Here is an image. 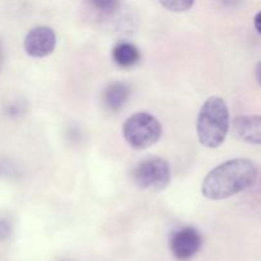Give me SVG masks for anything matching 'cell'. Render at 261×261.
Returning <instances> with one entry per match:
<instances>
[{
    "label": "cell",
    "instance_id": "obj_1",
    "mask_svg": "<svg viewBox=\"0 0 261 261\" xmlns=\"http://www.w3.org/2000/svg\"><path fill=\"white\" fill-rule=\"evenodd\" d=\"M257 167L247 158H234L217 166L205 176L201 193L209 200H223L251 188L257 180Z\"/></svg>",
    "mask_w": 261,
    "mask_h": 261
},
{
    "label": "cell",
    "instance_id": "obj_2",
    "mask_svg": "<svg viewBox=\"0 0 261 261\" xmlns=\"http://www.w3.org/2000/svg\"><path fill=\"white\" fill-rule=\"evenodd\" d=\"M229 130V111L222 97L212 96L199 111L196 133L199 142L206 148H218L223 144Z\"/></svg>",
    "mask_w": 261,
    "mask_h": 261
},
{
    "label": "cell",
    "instance_id": "obj_3",
    "mask_svg": "<svg viewBox=\"0 0 261 261\" xmlns=\"http://www.w3.org/2000/svg\"><path fill=\"white\" fill-rule=\"evenodd\" d=\"M122 134L132 148L138 150L147 149L161 139L162 125L153 115L137 112L124 122Z\"/></svg>",
    "mask_w": 261,
    "mask_h": 261
},
{
    "label": "cell",
    "instance_id": "obj_4",
    "mask_svg": "<svg viewBox=\"0 0 261 261\" xmlns=\"http://www.w3.org/2000/svg\"><path fill=\"white\" fill-rule=\"evenodd\" d=\"M132 178L142 190H163L171 181L170 165L160 157L145 158L135 166Z\"/></svg>",
    "mask_w": 261,
    "mask_h": 261
},
{
    "label": "cell",
    "instance_id": "obj_5",
    "mask_svg": "<svg viewBox=\"0 0 261 261\" xmlns=\"http://www.w3.org/2000/svg\"><path fill=\"white\" fill-rule=\"evenodd\" d=\"M203 237L194 227H184L172 233L170 239V250L180 261L193 259L201 249Z\"/></svg>",
    "mask_w": 261,
    "mask_h": 261
},
{
    "label": "cell",
    "instance_id": "obj_6",
    "mask_svg": "<svg viewBox=\"0 0 261 261\" xmlns=\"http://www.w3.org/2000/svg\"><path fill=\"white\" fill-rule=\"evenodd\" d=\"M23 46L31 58H46L55 50L56 35L53 28L38 25L25 35Z\"/></svg>",
    "mask_w": 261,
    "mask_h": 261
},
{
    "label": "cell",
    "instance_id": "obj_7",
    "mask_svg": "<svg viewBox=\"0 0 261 261\" xmlns=\"http://www.w3.org/2000/svg\"><path fill=\"white\" fill-rule=\"evenodd\" d=\"M232 133L239 140L249 144H261V116L244 115L234 117L232 121Z\"/></svg>",
    "mask_w": 261,
    "mask_h": 261
},
{
    "label": "cell",
    "instance_id": "obj_8",
    "mask_svg": "<svg viewBox=\"0 0 261 261\" xmlns=\"http://www.w3.org/2000/svg\"><path fill=\"white\" fill-rule=\"evenodd\" d=\"M132 94L129 84L124 82H114L103 92V103L110 111H117L124 107Z\"/></svg>",
    "mask_w": 261,
    "mask_h": 261
},
{
    "label": "cell",
    "instance_id": "obj_9",
    "mask_svg": "<svg viewBox=\"0 0 261 261\" xmlns=\"http://www.w3.org/2000/svg\"><path fill=\"white\" fill-rule=\"evenodd\" d=\"M112 59L120 68H133L140 60V51L134 43L120 42L112 50Z\"/></svg>",
    "mask_w": 261,
    "mask_h": 261
},
{
    "label": "cell",
    "instance_id": "obj_10",
    "mask_svg": "<svg viewBox=\"0 0 261 261\" xmlns=\"http://www.w3.org/2000/svg\"><path fill=\"white\" fill-rule=\"evenodd\" d=\"M158 2L165 9L170 10V12L181 13L190 9L195 0H158Z\"/></svg>",
    "mask_w": 261,
    "mask_h": 261
},
{
    "label": "cell",
    "instance_id": "obj_11",
    "mask_svg": "<svg viewBox=\"0 0 261 261\" xmlns=\"http://www.w3.org/2000/svg\"><path fill=\"white\" fill-rule=\"evenodd\" d=\"M119 2L120 0H91L92 5L103 13H112L116 10V8L119 7Z\"/></svg>",
    "mask_w": 261,
    "mask_h": 261
},
{
    "label": "cell",
    "instance_id": "obj_12",
    "mask_svg": "<svg viewBox=\"0 0 261 261\" xmlns=\"http://www.w3.org/2000/svg\"><path fill=\"white\" fill-rule=\"evenodd\" d=\"M10 231H12L10 224L5 219H0V241L7 240L10 236Z\"/></svg>",
    "mask_w": 261,
    "mask_h": 261
},
{
    "label": "cell",
    "instance_id": "obj_13",
    "mask_svg": "<svg viewBox=\"0 0 261 261\" xmlns=\"http://www.w3.org/2000/svg\"><path fill=\"white\" fill-rule=\"evenodd\" d=\"M254 25H255V30L261 35V10L255 15V19H254Z\"/></svg>",
    "mask_w": 261,
    "mask_h": 261
},
{
    "label": "cell",
    "instance_id": "obj_14",
    "mask_svg": "<svg viewBox=\"0 0 261 261\" xmlns=\"http://www.w3.org/2000/svg\"><path fill=\"white\" fill-rule=\"evenodd\" d=\"M255 78H256L257 83L261 86V61L257 64L256 68H255Z\"/></svg>",
    "mask_w": 261,
    "mask_h": 261
},
{
    "label": "cell",
    "instance_id": "obj_15",
    "mask_svg": "<svg viewBox=\"0 0 261 261\" xmlns=\"http://www.w3.org/2000/svg\"><path fill=\"white\" fill-rule=\"evenodd\" d=\"M0 58H2V47H0Z\"/></svg>",
    "mask_w": 261,
    "mask_h": 261
}]
</instances>
